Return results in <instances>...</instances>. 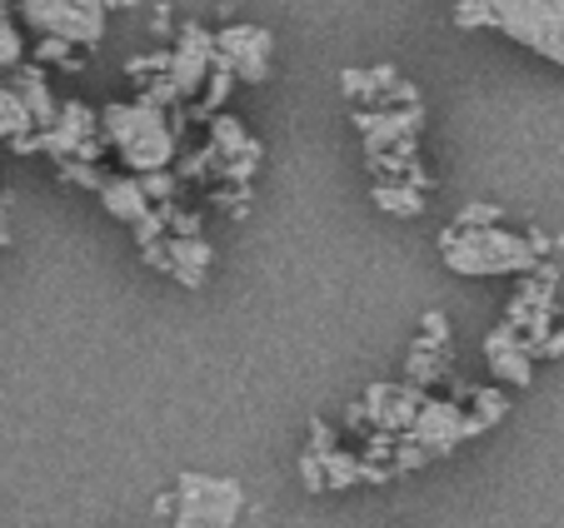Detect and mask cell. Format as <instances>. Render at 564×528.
I'll return each mask as SVG.
<instances>
[{
	"label": "cell",
	"mask_w": 564,
	"mask_h": 528,
	"mask_svg": "<svg viewBox=\"0 0 564 528\" xmlns=\"http://www.w3.org/2000/svg\"><path fill=\"white\" fill-rule=\"evenodd\" d=\"M440 254L455 275H530L540 254L530 234L495 230V224H459L440 234Z\"/></svg>",
	"instance_id": "obj_1"
},
{
	"label": "cell",
	"mask_w": 564,
	"mask_h": 528,
	"mask_svg": "<svg viewBox=\"0 0 564 528\" xmlns=\"http://www.w3.org/2000/svg\"><path fill=\"white\" fill-rule=\"evenodd\" d=\"M100 130L116 145V155L126 160L135 175L145 169H165L175 160V130L165 125L155 100H135V106H106L100 110Z\"/></svg>",
	"instance_id": "obj_2"
},
{
	"label": "cell",
	"mask_w": 564,
	"mask_h": 528,
	"mask_svg": "<svg viewBox=\"0 0 564 528\" xmlns=\"http://www.w3.org/2000/svg\"><path fill=\"white\" fill-rule=\"evenodd\" d=\"M479 11H485V25L530 45L534 55L564 70V0H479Z\"/></svg>",
	"instance_id": "obj_3"
},
{
	"label": "cell",
	"mask_w": 564,
	"mask_h": 528,
	"mask_svg": "<svg viewBox=\"0 0 564 528\" xmlns=\"http://www.w3.org/2000/svg\"><path fill=\"white\" fill-rule=\"evenodd\" d=\"M110 0H21V15L31 31L70 41L75 51H96L106 41Z\"/></svg>",
	"instance_id": "obj_4"
},
{
	"label": "cell",
	"mask_w": 564,
	"mask_h": 528,
	"mask_svg": "<svg viewBox=\"0 0 564 528\" xmlns=\"http://www.w3.org/2000/svg\"><path fill=\"white\" fill-rule=\"evenodd\" d=\"M246 508V488L235 479H210V474H181L175 488V524L171 528H235Z\"/></svg>",
	"instance_id": "obj_5"
},
{
	"label": "cell",
	"mask_w": 564,
	"mask_h": 528,
	"mask_svg": "<svg viewBox=\"0 0 564 528\" xmlns=\"http://www.w3.org/2000/svg\"><path fill=\"white\" fill-rule=\"evenodd\" d=\"M485 433V424L475 419V414H465V404L459 399H430L415 409V419H410V429L400 433V439H410V444H420L430 459L449 454L455 444H465V439H479Z\"/></svg>",
	"instance_id": "obj_6"
},
{
	"label": "cell",
	"mask_w": 564,
	"mask_h": 528,
	"mask_svg": "<svg viewBox=\"0 0 564 528\" xmlns=\"http://www.w3.org/2000/svg\"><path fill=\"white\" fill-rule=\"evenodd\" d=\"M270 55H275V35L260 31V25H230V31L215 35V65H225L235 80H246V85L265 80Z\"/></svg>",
	"instance_id": "obj_7"
},
{
	"label": "cell",
	"mask_w": 564,
	"mask_h": 528,
	"mask_svg": "<svg viewBox=\"0 0 564 528\" xmlns=\"http://www.w3.org/2000/svg\"><path fill=\"white\" fill-rule=\"evenodd\" d=\"M355 125H360L370 155H384V150L415 155V135H420V125H425V116H420V106H410V110H355Z\"/></svg>",
	"instance_id": "obj_8"
},
{
	"label": "cell",
	"mask_w": 564,
	"mask_h": 528,
	"mask_svg": "<svg viewBox=\"0 0 564 528\" xmlns=\"http://www.w3.org/2000/svg\"><path fill=\"white\" fill-rule=\"evenodd\" d=\"M100 200H106V210L116 215V220H126V224H135V240L140 244H150V240H160L165 234V215H171V205L165 210H150V195L140 190V180H100Z\"/></svg>",
	"instance_id": "obj_9"
},
{
	"label": "cell",
	"mask_w": 564,
	"mask_h": 528,
	"mask_svg": "<svg viewBox=\"0 0 564 528\" xmlns=\"http://www.w3.org/2000/svg\"><path fill=\"white\" fill-rule=\"evenodd\" d=\"M420 404H425V389H420V384H370L360 409H365V424H375V429L405 433Z\"/></svg>",
	"instance_id": "obj_10"
},
{
	"label": "cell",
	"mask_w": 564,
	"mask_h": 528,
	"mask_svg": "<svg viewBox=\"0 0 564 528\" xmlns=\"http://www.w3.org/2000/svg\"><path fill=\"white\" fill-rule=\"evenodd\" d=\"M210 150H215V169H225L230 180H250L260 165V140L235 116H220L210 125Z\"/></svg>",
	"instance_id": "obj_11"
},
{
	"label": "cell",
	"mask_w": 564,
	"mask_h": 528,
	"mask_svg": "<svg viewBox=\"0 0 564 528\" xmlns=\"http://www.w3.org/2000/svg\"><path fill=\"white\" fill-rule=\"evenodd\" d=\"M485 360H490L495 380L514 384V389H530L534 380V354L530 344H524V334L514 324H500L490 339H485Z\"/></svg>",
	"instance_id": "obj_12"
},
{
	"label": "cell",
	"mask_w": 564,
	"mask_h": 528,
	"mask_svg": "<svg viewBox=\"0 0 564 528\" xmlns=\"http://www.w3.org/2000/svg\"><path fill=\"white\" fill-rule=\"evenodd\" d=\"M165 250V275H175L181 285L200 289L205 285V270H210V244L200 234H171V240H160Z\"/></svg>",
	"instance_id": "obj_13"
},
{
	"label": "cell",
	"mask_w": 564,
	"mask_h": 528,
	"mask_svg": "<svg viewBox=\"0 0 564 528\" xmlns=\"http://www.w3.org/2000/svg\"><path fill=\"white\" fill-rule=\"evenodd\" d=\"M445 364H449V339H415V349H410V364H405V374H410V384H435L440 374H445Z\"/></svg>",
	"instance_id": "obj_14"
},
{
	"label": "cell",
	"mask_w": 564,
	"mask_h": 528,
	"mask_svg": "<svg viewBox=\"0 0 564 528\" xmlns=\"http://www.w3.org/2000/svg\"><path fill=\"white\" fill-rule=\"evenodd\" d=\"M319 459V484L340 494V488L360 484V454H345V449H330V454H315Z\"/></svg>",
	"instance_id": "obj_15"
},
{
	"label": "cell",
	"mask_w": 564,
	"mask_h": 528,
	"mask_svg": "<svg viewBox=\"0 0 564 528\" xmlns=\"http://www.w3.org/2000/svg\"><path fill=\"white\" fill-rule=\"evenodd\" d=\"M375 205L390 215H420L425 210V195H420L410 180H380L375 185Z\"/></svg>",
	"instance_id": "obj_16"
},
{
	"label": "cell",
	"mask_w": 564,
	"mask_h": 528,
	"mask_svg": "<svg viewBox=\"0 0 564 528\" xmlns=\"http://www.w3.org/2000/svg\"><path fill=\"white\" fill-rule=\"evenodd\" d=\"M31 130H35V120H31V110H25V100L15 96V85H6V90H0V135L25 140Z\"/></svg>",
	"instance_id": "obj_17"
},
{
	"label": "cell",
	"mask_w": 564,
	"mask_h": 528,
	"mask_svg": "<svg viewBox=\"0 0 564 528\" xmlns=\"http://www.w3.org/2000/svg\"><path fill=\"white\" fill-rule=\"evenodd\" d=\"M469 404H475L469 414H475V419L485 424V429H495V424H500L505 414H510V399H505L500 389H469Z\"/></svg>",
	"instance_id": "obj_18"
},
{
	"label": "cell",
	"mask_w": 564,
	"mask_h": 528,
	"mask_svg": "<svg viewBox=\"0 0 564 528\" xmlns=\"http://www.w3.org/2000/svg\"><path fill=\"white\" fill-rule=\"evenodd\" d=\"M35 55H41V65H61V70H75V65H80L75 45H70V41H55V35H41Z\"/></svg>",
	"instance_id": "obj_19"
},
{
	"label": "cell",
	"mask_w": 564,
	"mask_h": 528,
	"mask_svg": "<svg viewBox=\"0 0 564 528\" xmlns=\"http://www.w3.org/2000/svg\"><path fill=\"white\" fill-rule=\"evenodd\" d=\"M25 61V35L11 21H0V70H15Z\"/></svg>",
	"instance_id": "obj_20"
},
{
	"label": "cell",
	"mask_w": 564,
	"mask_h": 528,
	"mask_svg": "<svg viewBox=\"0 0 564 528\" xmlns=\"http://www.w3.org/2000/svg\"><path fill=\"white\" fill-rule=\"evenodd\" d=\"M330 449H340L335 444V429L325 419H310V454H330Z\"/></svg>",
	"instance_id": "obj_21"
},
{
	"label": "cell",
	"mask_w": 564,
	"mask_h": 528,
	"mask_svg": "<svg viewBox=\"0 0 564 528\" xmlns=\"http://www.w3.org/2000/svg\"><path fill=\"white\" fill-rule=\"evenodd\" d=\"M560 354H564V329H550L540 339V349H534V360H560Z\"/></svg>",
	"instance_id": "obj_22"
},
{
	"label": "cell",
	"mask_w": 564,
	"mask_h": 528,
	"mask_svg": "<svg viewBox=\"0 0 564 528\" xmlns=\"http://www.w3.org/2000/svg\"><path fill=\"white\" fill-rule=\"evenodd\" d=\"M459 224H500V210H495V205H469V210L459 215Z\"/></svg>",
	"instance_id": "obj_23"
},
{
	"label": "cell",
	"mask_w": 564,
	"mask_h": 528,
	"mask_svg": "<svg viewBox=\"0 0 564 528\" xmlns=\"http://www.w3.org/2000/svg\"><path fill=\"white\" fill-rule=\"evenodd\" d=\"M300 479H305L310 494H325V484H319V459H315V454L300 459Z\"/></svg>",
	"instance_id": "obj_24"
},
{
	"label": "cell",
	"mask_w": 564,
	"mask_h": 528,
	"mask_svg": "<svg viewBox=\"0 0 564 528\" xmlns=\"http://www.w3.org/2000/svg\"><path fill=\"white\" fill-rule=\"evenodd\" d=\"M171 508H175V494H160V498H155V514H160V518L171 514Z\"/></svg>",
	"instance_id": "obj_25"
},
{
	"label": "cell",
	"mask_w": 564,
	"mask_h": 528,
	"mask_svg": "<svg viewBox=\"0 0 564 528\" xmlns=\"http://www.w3.org/2000/svg\"><path fill=\"white\" fill-rule=\"evenodd\" d=\"M0 21H6V0H0Z\"/></svg>",
	"instance_id": "obj_26"
},
{
	"label": "cell",
	"mask_w": 564,
	"mask_h": 528,
	"mask_svg": "<svg viewBox=\"0 0 564 528\" xmlns=\"http://www.w3.org/2000/svg\"><path fill=\"white\" fill-rule=\"evenodd\" d=\"M0 244H6V234H0Z\"/></svg>",
	"instance_id": "obj_27"
}]
</instances>
